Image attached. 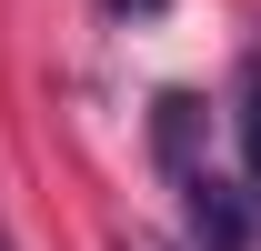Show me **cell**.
<instances>
[{
	"label": "cell",
	"mask_w": 261,
	"mask_h": 251,
	"mask_svg": "<svg viewBox=\"0 0 261 251\" xmlns=\"http://www.w3.org/2000/svg\"><path fill=\"white\" fill-rule=\"evenodd\" d=\"M241 161H251V191H261V61H241Z\"/></svg>",
	"instance_id": "obj_1"
},
{
	"label": "cell",
	"mask_w": 261,
	"mask_h": 251,
	"mask_svg": "<svg viewBox=\"0 0 261 251\" xmlns=\"http://www.w3.org/2000/svg\"><path fill=\"white\" fill-rule=\"evenodd\" d=\"M111 10H161V0H111Z\"/></svg>",
	"instance_id": "obj_2"
}]
</instances>
